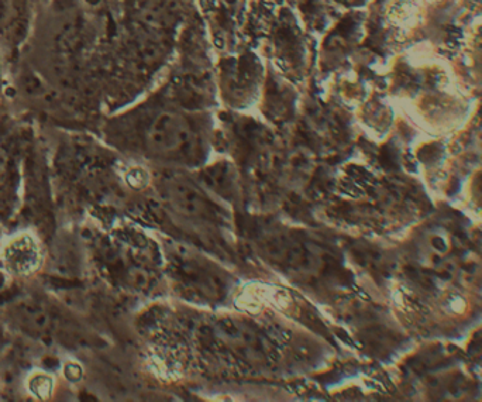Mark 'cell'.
<instances>
[{
  "mask_svg": "<svg viewBox=\"0 0 482 402\" xmlns=\"http://www.w3.org/2000/svg\"><path fill=\"white\" fill-rule=\"evenodd\" d=\"M3 260L7 270L16 275H30L41 263V250L31 235H19L10 239L3 248Z\"/></svg>",
  "mask_w": 482,
  "mask_h": 402,
  "instance_id": "1",
  "label": "cell"
},
{
  "mask_svg": "<svg viewBox=\"0 0 482 402\" xmlns=\"http://www.w3.org/2000/svg\"><path fill=\"white\" fill-rule=\"evenodd\" d=\"M149 136L158 149L176 151L189 144L191 131L179 118H175L172 114H161L153 124Z\"/></svg>",
  "mask_w": 482,
  "mask_h": 402,
  "instance_id": "2",
  "label": "cell"
},
{
  "mask_svg": "<svg viewBox=\"0 0 482 402\" xmlns=\"http://www.w3.org/2000/svg\"><path fill=\"white\" fill-rule=\"evenodd\" d=\"M28 390L37 399H48L54 390V378L45 372H34L28 378Z\"/></svg>",
  "mask_w": 482,
  "mask_h": 402,
  "instance_id": "3",
  "label": "cell"
}]
</instances>
